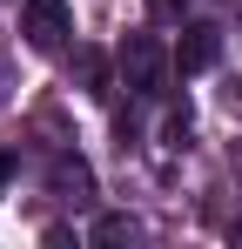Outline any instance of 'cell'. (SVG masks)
<instances>
[{
	"mask_svg": "<svg viewBox=\"0 0 242 249\" xmlns=\"http://www.w3.org/2000/svg\"><path fill=\"white\" fill-rule=\"evenodd\" d=\"M54 182H61V189H74V196H87V162L61 155V162H54Z\"/></svg>",
	"mask_w": 242,
	"mask_h": 249,
	"instance_id": "obj_5",
	"label": "cell"
},
{
	"mask_svg": "<svg viewBox=\"0 0 242 249\" xmlns=\"http://www.w3.org/2000/svg\"><path fill=\"white\" fill-rule=\"evenodd\" d=\"M215 61H222V27H208V20L182 27V47H175V74H208Z\"/></svg>",
	"mask_w": 242,
	"mask_h": 249,
	"instance_id": "obj_3",
	"label": "cell"
},
{
	"mask_svg": "<svg viewBox=\"0 0 242 249\" xmlns=\"http://www.w3.org/2000/svg\"><path fill=\"white\" fill-rule=\"evenodd\" d=\"M81 81H87V94H108V54L101 47H81Z\"/></svg>",
	"mask_w": 242,
	"mask_h": 249,
	"instance_id": "obj_4",
	"label": "cell"
},
{
	"mask_svg": "<svg viewBox=\"0 0 242 249\" xmlns=\"http://www.w3.org/2000/svg\"><path fill=\"white\" fill-rule=\"evenodd\" d=\"M7 182H14V155H0V196H7Z\"/></svg>",
	"mask_w": 242,
	"mask_h": 249,
	"instance_id": "obj_9",
	"label": "cell"
},
{
	"mask_svg": "<svg viewBox=\"0 0 242 249\" xmlns=\"http://www.w3.org/2000/svg\"><path fill=\"white\" fill-rule=\"evenodd\" d=\"M20 34H27V47H40V54L68 47V34H74L68 0H20Z\"/></svg>",
	"mask_w": 242,
	"mask_h": 249,
	"instance_id": "obj_2",
	"label": "cell"
},
{
	"mask_svg": "<svg viewBox=\"0 0 242 249\" xmlns=\"http://www.w3.org/2000/svg\"><path fill=\"white\" fill-rule=\"evenodd\" d=\"M128 236H135L128 215H101V222H94V243H128Z\"/></svg>",
	"mask_w": 242,
	"mask_h": 249,
	"instance_id": "obj_6",
	"label": "cell"
},
{
	"mask_svg": "<svg viewBox=\"0 0 242 249\" xmlns=\"http://www.w3.org/2000/svg\"><path fill=\"white\" fill-rule=\"evenodd\" d=\"M148 14H155V20H182V14H189V0H148Z\"/></svg>",
	"mask_w": 242,
	"mask_h": 249,
	"instance_id": "obj_7",
	"label": "cell"
},
{
	"mask_svg": "<svg viewBox=\"0 0 242 249\" xmlns=\"http://www.w3.org/2000/svg\"><path fill=\"white\" fill-rule=\"evenodd\" d=\"M168 61H175V54H168L155 34H128V41H121V74H128V88H135V94H161Z\"/></svg>",
	"mask_w": 242,
	"mask_h": 249,
	"instance_id": "obj_1",
	"label": "cell"
},
{
	"mask_svg": "<svg viewBox=\"0 0 242 249\" xmlns=\"http://www.w3.org/2000/svg\"><path fill=\"white\" fill-rule=\"evenodd\" d=\"M236 243H242V222H236Z\"/></svg>",
	"mask_w": 242,
	"mask_h": 249,
	"instance_id": "obj_10",
	"label": "cell"
},
{
	"mask_svg": "<svg viewBox=\"0 0 242 249\" xmlns=\"http://www.w3.org/2000/svg\"><path fill=\"white\" fill-rule=\"evenodd\" d=\"M222 101H229V115H242V81H229V94H222Z\"/></svg>",
	"mask_w": 242,
	"mask_h": 249,
	"instance_id": "obj_8",
	"label": "cell"
}]
</instances>
